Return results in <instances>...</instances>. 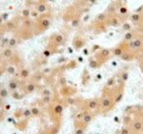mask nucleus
<instances>
[{
  "label": "nucleus",
  "mask_w": 143,
  "mask_h": 134,
  "mask_svg": "<svg viewBox=\"0 0 143 134\" xmlns=\"http://www.w3.org/2000/svg\"><path fill=\"white\" fill-rule=\"evenodd\" d=\"M55 41H57L58 43H61L62 41H63V36H62L61 34L56 35V37H55Z\"/></svg>",
  "instance_id": "nucleus-9"
},
{
  "label": "nucleus",
  "mask_w": 143,
  "mask_h": 134,
  "mask_svg": "<svg viewBox=\"0 0 143 134\" xmlns=\"http://www.w3.org/2000/svg\"><path fill=\"white\" fill-rule=\"evenodd\" d=\"M50 25V21L48 19H42L40 22V27L41 28H43V29H47V28H49Z\"/></svg>",
  "instance_id": "nucleus-2"
},
{
  "label": "nucleus",
  "mask_w": 143,
  "mask_h": 134,
  "mask_svg": "<svg viewBox=\"0 0 143 134\" xmlns=\"http://www.w3.org/2000/svg\"><path fill=\"white\" fill-rule=\"evenodd\" d=\"M12 55H13V51H12V49H10V48H7L6 50H5V52H4V56L6 58H10V57H12Z\"/></svg>",
  "instance_id": "nucleus-4"
},
{
  "label": "nucleus",
  "mask_w": 143,
  "mask_h": 134,
  "mask_svg": "<svg viewBox=\"0 0 143 134\" xmlns=\"http://www.w3.org/2000/svg\"><path fill=\"white\" fill-rule=\"evenodd\" d=\"M118 10H119V13L122 14V15H126V14H127V8L126 6H121Z\"/></svg>",
  "instance_id": "nucleus-5"
},
{
  "label": "nucleus",
  "mask_w": 143,
  "mask_h": 134,
  "mask_svg": "<svg viewBox=\"0 0 143 134\" xmlns=\"http://www.w3.org/2000/svg\"><path fill=\"white\" fill-rule=\"evenodd\" d=\"M125 39L127 41H131L133 39V33H127V34L125 35Z\"/></svg>",
  "instance_id": "nucleus-6"
},
{
  "label": "nucleus",
  "mask_w": 143,
  "mask_h": 134,
  "mask_svg": "<svg viewBox=\"0 0 143 134\" xmlns=\"http://www.w3.org/2000/svg\"><path fill=\"white\" fill-rule=\"evenodd\" d=\"M35 10H36L39 14H44V13H46L48 11V8H47V6H46L45 3H43V2H39V3L36 5Z\"/></svg>",
  "instance_id": "nucleus-1"
},
{
  "label": "nucleus",
  "mask_w": 143,
  "mask_h": 134,
  "mask_svg": "<svg viewBox=\"0 0 143 134\" xmlns=\"http://www.w3.org/2000/svg\"><path fill=\"white\" fill-rule=\"evenodd\" d=\"M21 74H22V76L23 77H27L29 74V71H28V69H23V71H22V73H21Z\"/></svg>",
  "instance_id": "nucleus-10"
},
{
  "label": "nucleus",
  "mask_w": 143,
  "mask_h": 134,
  "mask_svg": "<svg viewBox=\"0 0 143 134\" xmlns=\"http://www.w3.org/2000/svg\"><path fill=\"white\" fill-rule=\"evenodd\" d=\"M27 88H28V91H29V92H32V91H33V90H34V88H35V85H34V84H33V83H30L29 85H28V87H27Z\"/></svg>",
  "instance_id": "nucleus-11"
},
{
  "label": "nucleus",
  "mask_w": 143,
  "mask_h": 134,
  "mask_svg": "<svg viewBox=\"0 0 143 134\" xmlns=\"http://www.w3.org/2000/svg\"><path fill=\"white\" fill-rule=\"evenodd\" d=\"M141 15L140 14H138V13H135V14H133L132 16L130 17V19H131V21L133 22V23H138L139 21H141Z\"/></svg>",
  "instance_id": "nucleus-3"
},
{
  "label": "nucleus",
  "mask_w": 143,
  "mask_h": 134,
  "mask_svg": "<svg viewBox=\"0 0 143 134\" xmlns=\"http://www.w3.org/2000/svg\"><path fill=\"white\" fill-rule=\"evenodd\" d=\"M18 88V83L15 81H11L10 82V84H9V89L11 90H15Z\"/></svg>",
  "instance_id": "nucleus-7"
},
{
  "label": "nucleus",
  "mask_w": 143,
  "mask_h": 134,
  "mask_svg": "<svg viewBox=\"0 0 143 134\" xmlns=\"http://www.w3.org/2000/svg\"><path fill=\"white\" fill-rule=\"evenodd\" d=\"M22 14L25 16V18H29V15H30V10H29V9H25V10H23Z\"/></svg>",
  "instance_id": "nucleus-8"
}]
</instances>
